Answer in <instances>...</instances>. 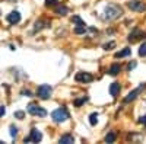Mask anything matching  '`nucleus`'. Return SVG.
Segmentation results:
<instances>
[{"label":"nucleus","instance_id":"obj_15","mask_svg":"<svg viewBox=\"0 0 146 144\" xmlns=\"http://www.w3.org/2000/svg\"><path fill=\"white\" fill-rule=\"evenodd\" d=\"M120 70H121L120 64H113L111 67H110V70H108V74H111V76H117V74L120 73Z\"/></svg>","mask_w":146,"mask_h":144},{"label":"nucleus","instance_id":"obj_23","mask_svg":"<svg viewBox=\"0 0 146 144\" xmlns=\"http://www.w3.org/2000/svg\"><path fill=\"white\" fill-rule=\"evenodd\" d=\"M85 102H88V96H82L80 99L75 101V105H76V106H80V105H83Z\"/></svg>","mask_w":146,"mask_h":144},{"label":"nucleus","instance_id":"obj_27","mask_svg":"<svg viewBox=\"0 0 146 144\" xmlns=\"http://www.w3.org/2000/svg\"><path fill=\"white\" fill-rule=\"evenodd\" d=\"M21 95L22 96H32V92L31 90H27V89H22L21 90Z\"/></svg>","mask_w":146,"mask_h":144},{"label":"nucleus","instance_id":"obj_8","mask_svg":"<svg viewBox=\"0 0 146 144\" xmlns=\"http://www.w3.org/2000/svg\"><path fill=\"white\" fill-rule=\"evenodd\" d=\"M127 6H129V9L133 10V12H145V10H146L145 3L139 2V0H130V2L127 3Z\"/></svg>","mask_w":146,"mask_h":144},{"label":"nucleus","instance_id":"obj_14","mask_svg":"<svg viewBox=\"0 0 146 144\" xmlns=\"http://www.w3.org/2000/svg\"><path fill=\"white\" fill-rule=\"evenodd\" d=\"M130 54H131L130 48H123L121 51H117V53L114 54V57H115V58H123V57H129Z\"/></svg>","mask_w":146,"mask_h":144},{"label":"nucleus","instance_id":"obj_10","mask_svg":"<svg viewBox=\"0 0 146 144\" xmlns=\"http://www.w3.org/2000/svg\"><path fill=\"white\" fill-rule=\"evenodd\" d=\"M143 37H146V34L145 32H142V31H139V29H135V31H133L130 35H129V41L130 42H136L137 39H140V38H143Z\"/></svg>","mask_w":146,"mask_h":144},{"label":"nucleus","instance_id":"obj_26","mask_svg":"<svg viewBox=\"0 0 146 144\" xmlns=\"http://www.w3.org/2000/svg\"><path fill=\"white\" fill-rule=\"evenodd\" d=\"M115 47V42L114 41H111V42H108V44H104V50H108V48H114Z\"/></svg>","mask_w":146,"mask_h":144},{"label":"nucleus","instance_id":"obj_12","mask_svg":"<svg viewBox=\"0 0 146 144\" xmlns=\"http://www.w3.org/2000/svg\"><path fill=\"white\" fill-rule=\"evenodd\" d=\"M58 143H62V144H73L75 143V137H73L72 134H64L58 138Z\"/></svg>","mask_w":146,"mask_h":144},{"label":"nucleus","instance_id":"obj_9","mask_svg":"<svg viewBox=\"0 0 146 144\" xmlns=\"http://www.w3.org/2000/svg\"><path fill=\"white\" fill-rule=\"evenodd\" d=\"M6 19H7V22L10 23V25H16V23L21 22V13L18 10H13V12H10V13L6 16Z\"/></svg>","mask_w":146,"mask_h":144},{"label":"nucleus","instance_id":"obj_21","mask_svg":"<svg viewBox=\"0 0 146 144\" xmlns=\"http://www.w3.org/2000/svg\"><path fill=\"white\" fill-rule=\"evenodd\" d=\"M9 130H10V137H12V138H15V137L18 135V127L12 124V125L9 127Z\"/></svg>","mask_w":146,"mask_h":144},{"label":"nucleus","instance_id":"obj_11","mask_svg":"<svg viewBox=\"0 0 146 144\" xmlns=\"http://www.w3.org/2000/svg\"><path fill=\"white\" fill-rule=\"evenodd\" d=\"M120 90H121V86H120V83H117V82H114V83H111V85H110V95L111 96H115L120 93Z\"/></svg>","mask_w":146,"mask_h":144},{"label":"nucleus","instance_id":"obj_30","mask_svg":"<svg viewBox=\"0 0 146 144\" xmlns=\"http://www.w3.org/2000/svg\"><path fill=\"white\" fill-rule=\"evenodd\" d=\"M139 122H140V124H143V125H146V115L139 118Z\"/></svg>","mask_w":146,"mask_h":144},{"label":"nucleus","instance_id":"obj_25","mask_svg":"<svg viewBox=\"0 0 146 144\" xmlns=\"http://www.w3.org/2000/svg\"><path fill=\"white\" fill-rule=\"evenodd\" d=\"M15 118L23 119V118H25V112H23V111H16V112H15Z\"/></svg>","mask_w":146,"mask_h":144},{"label":"nucleus","instance_id":"obj_7","mask_svg":"<svg viewBox=\"0 0 146 144\" xmlns=\"http://www.w3.org/2000/svg\"><path fill=\"white\" fill-rule=\"evenodd\" d=\"M75 80L79 83H91L94 80V76L91 73H86V71H79L75 76Z\"/></svg>","mask_w":146,"mask_h":144},{"label":"nucleus","instance_id":"obj_24","mask_svg":"<svg viewBox=\"0 0 146 144\" xmlns=\"http://www.w3.org/2000/svg\"><path fill=\"white\" fill-rule=\"evenodd\" d=\"M58 5L57 0H45V6L47 7H56Z\"/></svg>","mask_w":146,"mask_h":144},{"label":"nucleus","instance_id":"obj_16","mask_svg":"<svg viewBox=\"0 0 146 144\" xmlns=\"http://www.w3.org/2000/svg\"><path fill=\"white\" fill-rule=\"evenodd\" d=\"M88 31V26L86 25H76V28H75V34L76 35H82V34H85Z\"/></svg>","mask_w":146,"mask_h":144},{"label":"nucleus","instance_id":"obj_18","mask_svg":"<svg viewBox=\"0 0 146 144\" xmlns=\"http://www.w3.org/2000/svg\"><path fill=\"white\" fill-rule=\"evenodd\" d=\"M44 25H48V22L36 20V22H35V29H34V32H38V31H41V29L44 28Z\"/></svg>","mask_w":146,"mask_h":144},{"label":"nucleus","instance_id":"obj_20","mask_svg":"<svg viewBox=\"0 0 146 144\" xmlns=\"http://www.w3.org/2000/svg\"><path fill=\"white\" fill-rule=\"evenodd\" d=\"M115 141V133H108L105 135V143H114Z\"/></svg>","mask_w":146,"mask_h":144},{"label":"nucleus","instance_id":"obj_22","mask_svg":"<svg viewBox=\"0 0 146 144\" xmlns=\"http://www.w3.org/2000/svg\"><path fill=\"white\" fill-rule=\"evenodd\" d=\"M139 55L140 57H146V42H143L139 48Z\"/></svg>","mask_w":146,"mask_h":144},{"label":"nucleus","instance_id":"obj_3","mask_svg":"<svg viewBox=\"0 0 146 144\" xmlns=\"http://www.w3.org/2000/svg\"><path fill=\"white\" fill-rule=\"evenodd\" d=\"M27 111H28V114H31L32 116H40V118L47 116L45 108H42V106L38 105V103H29V105L27 106Z\"/></svg>","mask_w":146,"mask_h":144},{"label":"nucleus","instance_id":"obj_4","mask_svg":"<svg viewBox=\"0 0 146 144\" xmlns=\"http://www.w3.org/2000/svg\"><path fill=\"white\" fill-rule=\"evenodd\" d=\"M53 93V87L50 85H40L38 89H36V96H38L40 99H48Z\"/></svg>","mask_w":146,"mask_h":144},{"label":"nucleus","instance_id":"obj_28","mask_svg":"<svg viewBox=\"0 0 146 144\" xmlns=\"http://www.w3.org/2000/svg\"><path fill=\"white\" fill-rule=\"evenodd\" d=\"M136 67V61H131V63H129V66H127V70L130 71V70H133Z\"/></svg>","mask_w":146,"mask_h":144},{"label":"nucleus","instance_id":"obj_17","mask_svg":"<svg viewBox=\"0 0 146 144\" xmlns=\"http://www.w3.org/2000/svg\"><path fill=\"white\" fill-rule=\"evenodd\" d=\"M96 122H98V112H92L89 115V124L91 125H96Z\"/></svg>","mask_w":146,"mask_h":144},{"label":"nucleus","instance_id":"obj_1","mask_svg":"<svg viewBox=\"0 0 146 144\" xmlns=\"http://www.w3.org/2000/svg\"><path fill=\"white\" fill-rule=\"evenodd\" d=\"M104 15H105L104 20H115L117 18H120L123 15V9L117 3H108L104 9Z\"/></svg>","mask_w":146,"mask_h":144},{"label":"nucleus","instance_id":"obj_19","mask_svg":"<svg viewBox=\"0 0 146 144\" xmlns=\"http://www.w3.org/2000/svg\"><path fill=\"white\" fill-rule=\"evenodd\" d=\"M72 22H73V23H76V25H86V23H85V22L80 19V16H78V15H73Z\"/></svg>","mask_w":146,"mask_h":144},{"label":"nucleus","instance_id":"obj_2","mask_svg":"<svg viewBox=\"0 0 146 144\" xmlns=\"http://www.w3.org/2000/svg\"><path fill=\"white\" fill-rule=\"evenodd\" d=\"M51 118H53L54 122H64V121H67V119L70 118V114H69V111L66 109L64 106H60V108H57L56 111L51 112Z\"/></svg>","mask_w":146,"mask_h":144},{"label":"nucleus","instance_id":"obj_5","mask_svg":"<svg viewBox=\"0 0 146 144\" xmlns=\"http://www.w3.org/2000/svg\"><path fill=\"white\" fill-rule=\"evenodd\" d=\"M145 89H146V85H145V83H142V85H140L139 87H136L135 90H131V92L126 96V98H124V102H126V103H129V102H131V101H135V99L137 98V96H139Z\"/></svg>","mask_w":146,"mask_h":144},{"label":"nucleus","instance_id":"obj_13","mask_svg":"<svg viewBox=\"0 0 146 144\" xmlns=\"http://www.w3.org/2000/svg\"><path fill=\"white\" fill-rule=\"evenodd\" d=\"M54 10H56V15H58V16H64V15H67V12H69L67 6H64V5H57Z\"/></svg>","mask_w":146,"mask_h":144},{"label":"nucleus","instance_id":"obj_29","mask_svg":"<svg viewBox=\"0 0 146 144\" xmlns=\"http://www.w3.org/2000/svg\"><path fill=\"white\" fill-rule=\"evenodd\" d=\"M6 114V106H0V118Z\"/></svg>","mask_w":146,"mask_h":144},{"label":"nucleus","instance_id":"obj_31","mask_svg":"<svg viewBox=\"0 0 146 144\" xmlns=\"http://www.w3.org/2000/svg\"><path fill=\"white\" fill-rule=\"evenodd\" d=\"M2 143H3V141H0V144H2Z\"/></svg>","mask_w":146,"mask_h":144},{"label":"nucleus","instance_id":"obj_6","mask_svg":"<svg viewBox=\"0 0 146 144\" xmlns=\"http://www.w3.org/2000/svg\"><path fill=\"white\" fill-rule=\"evenodd\" d=\"M42 140V134H41V131L40 130H36V128H32L31 130V134L28 135V137H25V143H29V141H32V143H40Z\"/></svg>","mask_w":146,"mask_h":144}]
</instances>
